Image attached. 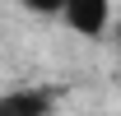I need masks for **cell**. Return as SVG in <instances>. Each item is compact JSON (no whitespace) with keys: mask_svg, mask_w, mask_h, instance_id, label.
<instances>
[{"mask_svg":"<svg viewBox=\"0 0 121 116\" xmlns=\"http://www.w3.org/2000/svg\"><path fill=\"white\" fill-rule=\"evenodd\" d=\"M60 14L79 37H103L112 28V0H65Z\"/></svg>","mask_w":121,"mask_h":116,"instance_id":"1","label":"cell"},{"mask_svg":"<svg viewBox=\"0 0 121 116\" xmlns=\"http://www.w3.org/2000/svg\"><path fill=\"white\" fill-rule=\"evenodd\" d=\"M28 14H60L65 9V0H19Z\"/></svg>","mask_w":121,"mask_h":116,"instance_id":"3","label":"cell"},{"mask_svg":"<svg viewBox=\"0 0 121 116\" xmlns=\"http://www.w3.org/2000/svg\"><path fill=\"white\" fill-rule=\"evenodd\" d=\"M47 112H51L47 88H9V93H0V116H47Z\"/></svg>","mask_w":121,"mask_h":116,"instance_id":"2","label":"cell"}]
</instances>
